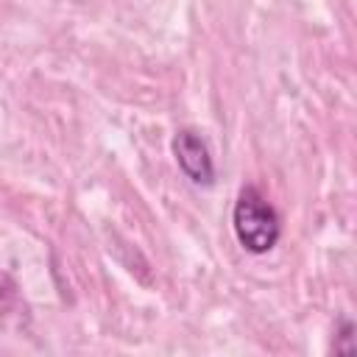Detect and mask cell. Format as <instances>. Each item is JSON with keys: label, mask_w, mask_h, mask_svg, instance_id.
<instances>
[{"label": "cell", "mask_w": 357, "mask_h": 357, "mask_svg": "<svg viewBox=\"0 0 357 357\" xmlns=\"http://www.w3.org/2000/svg\"><path fill=\"white\" fill-rule=\"evenodd\" d=\"M231 226H234L237 243L251 254L271 251L279 243V234H282L279 215L273 212V206L254 187H245L237 195L234 212H231Z\"/></svg>", "instance_id": "6da1fadb"}, {"label": "cell", "mask_w": 357, "mask_h": 357, "mask_svg": "<svg viewBox=\"0 0 357 357\" xmlns=\"http://www.w3.org/2000/svg\"><path fill=\"white\" fill-rule=\"evenodd\" d=\"M173 156H176L178 167L184 170V176L192 184L209 187L215 181V165H212L209 148L198 137V131H192V128L176 131V137H173Z\"/></svg>", "instance_id": "7a4b0ae2"}]
</instances>
